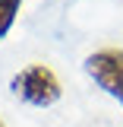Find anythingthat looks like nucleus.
Wrapping results in <instances>:
<instances>
[{
	"instance_id": "nucleus-1",
	"label": "nucleus",
	"mask_w": 123,
	"mask_h": 127,
	"mask_svg": "<svg viewBox=\"0 0 123 127\" xmlns=\"http://www.w3.org/2000/svg\"><path fill=\"white\" fill-rule=\"evenodd\" d=\"M10 89H13V95H19L22 102H29L35 108H51L63 95L60 79H57V73L47 64H29V67H22L19 73H13Z\"/></svg>"
},
{
	"instance_id": "nucleus-2",
	"label": "nucleus",
	"mask_w": 123,
	"mask_h": 127,
	"mask_svg": "<svg viewBox=\"0 0 123 127\" xmlns=\"http://www.w3.org/2000/svg\"><path fill=\"white\" fill-rule=\"evenodd\" d=\"M82 67L95 79V86L104 89L123 108V48H101V51L88 54Z\"/></svg>"
},
{
	"instance_id": "nucleus-3",
	"label": "nucleus",
	"mask_w": 123,
	"mask_h": 127,
	"mask_svg": "<svg viewBox=\"0 0 123 127\" xmlns=\"http://www.w3.org/2000/svg\"><path fill=\"white\" fill-rule=\"evenodd\" d=\"M19 6H22V0H0V38L10 35L16 16H19Z\"/></svg>"
},
{
	"instance_id": "nucleus-4",
	"label": "nucleus",
	"mask_w": 123,
	"mask_h": 127,
	"mask_svg": "<svg viewBox=\"0 0 123 127\" xmlns=\"http://www.w3.org/2000/svg\"><path fill=\"white\" fill-rule=\"evenodd\" d=\"M0 127H3V121H0Z\"/></svg>"
}]
</instances>
